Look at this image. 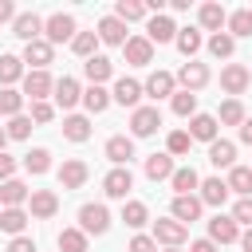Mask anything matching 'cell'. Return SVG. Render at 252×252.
Returning a JSON list of instances; mask_svg holds the SVG:
<instances>
[{
	"mask_svg": "<svg viewBox=\"0 0 252 252\" xmlns=\"http://www.w3.org/2000/svg\"><path fill=\"white\" fill-rule=\"evenodd\" d=\"M248 83H252V75H248V67L244 63H228L224 71H220V87L236 98V94H244L248 91Z\"/></svg>",
	"mask_w": 252,
	"mask_h": 252,
	"instance_id": "14",
	"label": "cell"
},
{
	"mask_svg": "<svg viewBox=\"0 0 252 252\" xmlns=\"http://www.w3.org/2000/svg\"><path fill=\"white\" fill-rule=\"evenodd\" d=\"M189 138L193 142H217V118L213 114H193L189 118Z\"/></svg>",
	"mask_w": 252,
	"mask_h": 252,
	"instance_id": "28",
	"label": "cell"
},
{
	"mask_svg": "<svg viewBox=\"0 0 252 252\" xmlns=\"http://www.w3.org/2000/svg\"><path fill=\"white\" fill-rule=\"evenodd\" d=\"M94 35H98V43H110V47H122V43L130 39V35H126V24H122L118 16H102Z\"/></svg>",
	"mask_w": 252,
	"mask_h": 252,
	"instance_id": "17",
	"label": "cell"
},
{
	"mask_svg": "<svg viewBox=\"0 0 252 252\" xmlns=\"http://www.w3.org/2000/svg\"><path fill=\"white\" fill-rule=\"evenodd\" d=\"M201 209H205V205H201V197H197V193H189V197H173V205H169L173 220H181L185 228H189V224L201 217Z\"/></svg>",
	"mask_w": 252,
	"mask_h": 252,
	"instance_id": "19",
	"label": "cell"
},
{
	"mask_svg": "<svg viewBox=\"0 0 252 252\" xmlns=\"http://www.w3.org/2000/svg\"><path fill=\"white\" fill-rule=\"evenodd\" d=\"M185 240H189V228H185L181 220H173V217H165V220H154V244L181 248Z\"/></svg>",
	"mask_w": 252,
	"mask_h": 252,
	"instance_id": "3",
	"label": "cell"
},
{
	"mask_svg": "<svg viewBox=\"0 0 252 252\" xmlns=\"http://www.w3.org/2000/svg\"><path fill=\"white\" fill-rule=\"evenodd\" d=\"M236 134H240V142H244V146H252V118H244V122L236 126Z\"/></svg>",
	"mask_w": 252,
	"mask_h": 252,
	"instance_id": "54",
	"label": "cell"
},
{
	"mask_svg": "<svg viewBox=\"0 0 252 252\" xmlns=\"http://www.w3.org/2000/svg\"><path fill=\"white\" fill-rule=\"evenodd\" d=\"M114 16H118L122 24H134V20H150V12H146V0H118V4H114Z\"/></svg>",
	"mask_w": 252,
	"mask_h": 252,
	"instance_id": "35",
	"label": "cell"
},
{
	"mask_svg": "<svg viewBox=\"0 0 252 252\" xmlns=\"http://www.w3.org/2000/svg\"><path fill=\"white\" fill-rule=\"evenodd\" d=\"M173 43H177V51H181L185 59H193V55L201 51V32H197V28H177V39H173Z\"/></svg>",
	"mask_w": 252,
	"mask_h": 252,
	"instance_id": "37",
	"label": "cell"
},
{
	"mask_svg": "<svg viewBox=\"0 0 252 252\" xmlns=\"http://www.w3.org/2000/svg\"><path fill=\"white\" fill-rule=\"evenodd\" d=\"M173 169H177V165H173L169 154H150V158H146V177H150V181H169Z\"/></svg>",
	"mask_w": 252,
	"mask_h": 252,
	"instance_id": "29",
	"label": "cell"
},
{
	"mask_svg": "<svg viewBox=\"0 0 252 252\" xmlns=\"http://www.w3.org/2000/svg\"><path fill=\"white\" fill-rule=\"evenodd\" d=\"M158 126H161V110H158V106H138V110H130V134H134V138H150V134H158Z\"/></svg>",
	"mask_w": 252,
	"mask_h": 252,
	"instance_id": "4",
	"label": "cell"
},
{
	"mask_svg": "<svg viewBox=\"0 0 252 252\" xmlns=\"http://www.w3.org/2000/svg\"><path fill=\"white\" fill-rule=\"evenodd\" d=\"M126 252H158V244H154V236H142V232H138V236L126 244Z\"/></svg>",
	"mask_w": 252,
	"mask_h": 252,
	"instance_id": "50",
	"label": "cell"
},
{
	"mask_svg": "<svg viewBox=\"0 0 252 252\" xmlns=\"http://www.w3.org/2000/svg\"><path fill=\"white\" fill-rule=\"evenodd\" d=\"M87 177H91V165L79 161V158H67V161L59 165V185H63V189H83Z\"/></svg>",
	"mask_w": 252,
	"mask_h": 252,
	"instance_id": "9",
	"label": "cell"
},
{
	"mask_svg": "<svg viewBox=\"0 0 252 252\" xmlns=\"http://www.w3.org/2000/svg\"><path fill=\"white\" fill-rule=\"evenodd\" d=\"M8 252H35V240H32V236H12Z\"/></svg>",
	"mask_w": 252,
	"mask_h": 252,
	"instance_id": "51",
	"label": "cell"
},
{
	"mask_svg": "<svg viewBox=\"0 0 252 252\" xmlns=\"http://www.w3.org/2000/svg\"><path fill=\"white\" fill-rule=\"evenodd\" d=\"M28 209H0V228L8 232V236H24V228H28Z\"/></svg>",
	"mask_w": 252,
	"mask_h": 252,
	"instance_id": "31",
	"label": "cell"
},
{
	"mask_svg": "<svg viewBox=\"0 0 252 252\" xmlns=\"http://www.w3.org/2000/svg\"><path fill=\"white\" fill-rule=\"evenodd\" d=\"M189 146H193L189 130H173V134L165 138V154H169V158H181V154H189Z\"/></svg>",
	"mask_w": 252,
	"mask_h": 252,
	"instance_id": "46",
	"label": "cell"
},
{
	"mask_svg": "<svg viewBox=\"0 0 252 252\" xmlns=\"http://www.w3.org/2000/svg\"><path fill=\"white\" fill-rule=\"evenodd\" d=\"M94 47H98V35H94V32H75V39H71V51H75V55L91 59Z\"/></svg>",
	"mask_w": 252,
	"mask_h": 252,
	"instance_id": "45",
	"label": "cell"
},
{
	"mask_svg": "<svg viewBox=\"0 0 252 252\" xmlns=\"http://www.w3.org/2000/svg\"><path fill=\"white\" fill-rule=\"evenodd\" d=\"M169 106H173L177 118H193V114H197V94H189V91H173Z\"/></svg>",
	"mask_w": 252,
	"mask_h": 252,
	"instance_id": "42",
	"label": "cell"
},
{
	"mask_svg": "<svg viewBox=\"0 0 252 252\" xmlns=\"http://www.w3.org/2000/svg\"><path fill=\"white\" fill-rule=\"evenodd\" d=\"M248 169H252V165H248Z\"/></svg>",
	"mask_w": 252,
	"mask_h": 252,
	"instance_id": "60",
	"label": "cell"
},
{
	"mask_svg": "<svg viewBox=\"0 0 252 252\" xmlns=\"http://www.w3.org/2000/svg\"><path fill=\"white\" fill-rule=\"evenodd\" d=\"M75 16L71 12H55V16H47L43 20V39L55 47V43H67V39H75Z\"/></svg>",
	"mask_w": 252,
	"mask_h": 252,
	"instance_id": "2",
	"label": "cell"
},
{
	"mask_svg": "<svg viewBox=\"0 0 252 252\" xmlns=\"http://www.w3.org/2000/svg\"><path fill=\"white\" fill-rule=\"evenodd\" d=\"M12 173H16V158L0 154V185H4V181H12Z\"/></svg>",
	"mask_w": 252,
	"mask_h": 252,
	"instance_id": "52",
	"label": "cell"
},
{
	"mask_svg": "<svg viewBox=\"0 0 252 252\" xmlns=\"http://www.w3.org/2000/svg\"><path fill=\"white\" fill-rule=\"evenodd\" d=\"M236 224H244V228H252V197H240L236 205H232V213H228Z\"/></svg>",
	"mask_w": 252,
	"mask_h": 252,
	"instance_id": "48",
	"label": "cell"
},
{
	"mask_svg": "<svg viewBox=\"0 0 252 252\" xmlns=\"http://www.w3.org/2000/svg\"><path fill=\"white\" fill-rule=\"evenodd\" d=\"M24 79V59L20 55H0V87H16Z\"/></svg>",
	"mask_w": 252,
	"mask_h": 252,
	"instance_id": "34",
	"label": "cell"
},
{
	"mask_svg": "<svg viewBox=\"0 0 252 252\" xmlns=\"http://www.w3.org/2000/svg\"><path fill=\"white\" fill-rule=\"evenodd\" d=\"M55 244H59V252H87V232L83 228H63Z\"/></svg>",
	"mask_w": 252,
	"mask_h": 252,
	"instance_id": "41",
	"label": "cell"
},
{
	"mask_svg": "<svg viewBox=\"0 0 252 252\" xmlns=\"http://www.w3.org/2000/svg\"><path fill=\"white\" fill-rule=\"evenodd\" d=\"M102 189H106V197L126 201V193L134 189V173H130V165H114V169L102 177Z\"/></svg>",
	"mask_w": 252,
	"mask_h": 252,
	"instance_id": "7",
	"label": "cell"
},
{
	"mask_svg": "<svg viewBox=\"0 0 252 252\" xmlns=\"http://www.w3.org/2000/svg\"><path fill=\"white\" fill-rule=\"evenodd\" d=\"M83 106H87L91 114H102V110L110 106V91H106V87H87V91H83Z\"/></svg>",
	"mask_w": 252,
	"mask_h": 252,
	"instance_id": "39",
	"label": "cell"
},
{
	"mask_svg": "<svg viewBox=\"0 0 252 252\" xmlns=\"http://www.w3.org/2000/svg\"><path fill=\"white\" fill-rule=\"evenodd\" d=\"M224 185H228V193H236V197H252V169H248V165H232L228 177H224Z\"/></svg>",
	"mask_w": 252,
	"mask_h": 252,
	"instance_id": "30",
	"label": "cell"
},
{
	"mask_svg": "<svg viewBox=\"0 0 252 252\" xmlns=\"http://www.w3.org/2000/svg\"><path fill=\"white\" fill-rule=\"evenodd\" d=\"M59 213V197H55V189H32V197H28V217H35V220H51Z\"/></svg>",
	"mask_w": 252,
	"mask_h": 252,
	"instance_id": "5",
	"label": "cell"
},
{
	"mask_svg": "<svg viewBox=\"0 0 252 252\" xmlns=\"http://www.w3.org/2000/svg\"><path fill=\"white\" fill-rule=\"evenodd\" d=\"M122 220H126L130 228H142V224H150V209H146L142 201H126V205H122Z\"/></svg>",
	"mask_w": 252,
	"mask_h": 252,
	"instance_id": "43",
	"label": "cell"
},
{
	"mask_svg": "<svg viewBox=\"0 0 252 252\" xmlns=\"http://www.w3.org/2000/svg\"><path fill=\"white\" fill-rule=\"evenodd\" d=\"M110 102H122V106H130V110H138L142 106V83L138 79H118L114 83V91H110Z\"/></svg>",
	"mask_w": 252,
	"mask_h": 252,
	"instance_id": "15",
	"label": "cell"
},
{
	"mask_svg": "<svg viewBox=\"0 0 252 252\" xmlns=\"http://www.w3.org/2000/svg\"><path fill=\"white\" fill-rule=\"evenodd\" d=\"M24 63H32V71H47V63L55 59V47L47 43V39H32V43H24V55H20Z\"/></svg>",
	"mask_w": 252,
	"mask_h": 252,
	"instance_id": "12",
	"label": "cell"
},
{
	"mask_svg": "<svg viewBox=\"0 0 252 252\" xmlns=\"http://www.w3.org/2000/svg\"><path fill=\"white\" fill-rule=\"evenodd\" d=\"M55 102L63 106V110H71L75 102H83V87H79V79H71V75H63V79H55Z\"/></svg>",
	"mask_w": 252,
	"mask_h": 252,
	"instance_id": "21",
	"label": "cell"
},
{
	"mask_svg": "<svg viewBox=\"0 0 252 252\" xmlns=\"http://www.w3.org/2000/svg\"><path fill=\"white\" fill-rule=\"evenodd\" d=\"M28 197H32V189H28L20 177H12V181L0 185V209H24Z\"/></svg>",
	"mask_w": 252,
	"mask_h": 252,
	"instance_id": "20",
	"label": "cell"
},
{
	"mask_svg": "<svg viewBox=\"0 0 252 252\" xmlns=\"http://www.w3.org/2000/svg\"><path fill=\"white\" fill-rule=\"evenodd\" d=\"M8 20H16V4L12 0H0V24H8Z\"/></svg>",
	"mask_w": 252,
	"mask_h": 252,
	"instance_id": "53",
	"label": "cell"
},
{
	"mask_svg": "<svg viewBox=\"0 0 252 252\" xmlns=\"http://www.w3.org/2000/svg\"><path fill=\"white\" fill-rule=\"evenodd\" d=\"M83 75L91 79V87H102V83L114 75V63H110L106 55H91V59L83 63Z\"/></svg>",
	"mask_w": 252,
	"mask_h": 252,
	"instance_id": "22",
	"label": "cell"
},
{
	"mask_svg": "<svg viewBox=\"0 0 252 252\" xmlns=\"http://www.w3.org/2000/svg\"><path fill=\"white\" fill-rule=\"evenodd\" d=\"M79 228H83L87 236H102V232L110 228V209L98 205V201H87V205L79 209Z\"/></svg>",
	"mask_w": 252,
	"mask_h": 252,
	"instance_id": "1",
	"label": "cell"
},
{
	"mask_svg": "<svg viewBox=\"0 0 252 252\" xmlns=\"http://www.w3.org/2000/svg\"><path fill=\"white\" fill-rule=\"evenodd\" d=\"M169 185H173V197H189V193L201 185V177H197V169H193V165H177V169H173V177H169Z\"/></svg>",
	"mask_w": 252,
	"mask_h": 252,
	"instance_id": "25",
	"label": "cell"
},
{
	"mask_svg": "<svg viewBox=\"0 0 252 252\" xmlns=\"http://www.w3.org/2000/svg\"><path fill=\"white\" fill-rule=\"evenodd\" d=\"M146 39H150V43H173V39H177V24H173L165 12H161V16H150V20H146Z\"/></svg>",
	"mask_w": 252,
	"mask_h": 252,
	"instance_id": "11",
	"label": "cell"
},
{
	"mask_svg": "<svg viewBox=\"0 0 252 252\" xmlns=\"http://www.w3.org/2000/svg\"><path fill=\"white\" fill-rule=\"evenodd\" d=\"M189 252H217V244L205 236V240H193V244H189Z\"/></svg>",
	"mask_w": 252,
	"mask_h": 252,
	"instance_id": "55",
	"label": "cell"
},
{
	"mask_svg": "<svg viewBox=\"0 0 252 252\" xmlns=\"http://www.w3.org/2000/svg\"><path fill=\"white\" fill-rule=\"evenodd\" d=\"M55 91V79L47 71H24V98L32 102H47V94Z\"/></svg>",
	"mask_w": 252,
	"mask_h": 252,
	"instance_id": "6",
	"label": "cell"
},
{
	"mask_svg": "<svg viewBox=\"0 0 252 252\" xmlns=\"http://www.w3.org/2000/svg\"><path fill=\"white\" fill-rule=\"evenodd\" d=\"M55 118V106L51 102H32V122L35 126H43V122H51Z\"/></svg>",
	"mask_w": 252,
	"mask_h": 252,
	"instance_id": "49",
	"label": "cell"
},
{
	"mask_svg": "<svg viewBox=\"0 0 252 252\" xmlns=\"http://www.w3.org/2000/svg\"><path fill=\"white\" fill-rule=\"evenodd\" d=\"M173 83H181V91L197 94V91H201V87L209 83V67H205V63H193V59H189V63H181V71L173 75Z\"/></svg>",
	"mask_w": 252,
	"mask_h": 252,
	"instance_id": "8",
	"label": "cell"
},
{
	"mask_svg": "<svg viewBox=\"0 0 252 252\" xmlns=\"http://www.w3.org/2000/svg\"><path fill=\"white\" fill-rule=\"evenodd\" d=\"M24 110V91H16V87H0V114L4 118H16Z\"/></svg>",
	"mask_w": 252,
	"mask_h": 252,
	"instance_id": "38",
	"label": "cell"
},
{
	"mask_svg": "<svg viewBox=\"0 0 252 252\" xmlns=\"http://www.w3.org/2000/svg\"><path fill=\"white\" fill-rule=\"evenodd\" d=\"M240 244H244V252H252V228H244V232H240Z\"/></svg>",
	"mask_w": 252,
	"mask_h": 252,
	"instance_id": "56",
	"label": "cell"
},
{
	"mask_svg": "<svg viewBox=\"0 0 252 252\" xmlns=\"http://www.w3.org/2000/svg\"><path fill=\"white\" fill-rule=\"evenodd\" d=\"M63 138H67V142H87V138H91V118L67 114V118H63Z\"/></svg>",
	"mask_w": 252,
	"mask_h": 252,
	"instance_id": "33",
	"label": "cell"
},
{
	"mask_svg": "<svg viewBox=\"0 0 252 252\" xmlns=\"http://www.w3.org/2000/svg\"><path fill=\"white\" fill-rule=\"evenodd\" d=\"M24 169H28V173H47V169H51V150H43V146L28 150V154H24Z\"/></svg>",
	"mask_w": 252,
	"mask_h": 252,
	"instance_id": "40",
	"label": "cell"
},
{
	"mask_svg": "<svg viewBox=\"0 0 252 252\" xmlns=\"http://www.w3.org/2000/svg\"><path fill=\"white\" fill-rule=\"evenodd\" d=\"M236 51V39L228 35V32H217V35H209V55H217V59H228Z\"/></svg>",
	"mask_w": 252,
	"mask_h": 252,
	"instance_id": "44",
	"label": "cell"
},
{
	"mask_svg": "<svg viewBox=\"0 0 252 252\" xmlns=\"http://www.w3.org/2000/svg\"><path fill=\"white\" fill-rule=\"evenodd\" d=\"M224 32H228L232 39H240V35H252V8H236V12H228V20H224Z\"/></svg>",
	"mask_w": 252,
	"mask_h": 252,
	"instance_id": "32",
	"label": "cell"
},
{
	"mask_svg": "<svg viewBox=\"0 0 252 252\" xmlns=\"http://www.w3.org/2000/svg\"><path fill=\"white\" fill-rule=\"evenodd\" d=\"M4 142H8V134H4V126H0V154H4Z\"/></svg>",
	"mask_w": 252,
	"mask_h": 252,
	"instance_id": "57",
	"label": "cell"
},
{
	"mask_svg": "<svg viewBox=\"0 0 252 252\" xmlns=\"http://www.w3.org/2000/svg\"><path fill=\"white\" fill-rule=\"evenodd\" d=\"M213 118H217V126H220V122H224V126H240L248 114H244V102H240V98H228V102H220V110H217Z\"/></svg>",
	"mask_w": 252,
	"mask_h": 252,
	"instance_id": "36",
	"label": "cell"
},
{
	"mask_svg": "<svg viewBox=\"0 0 252 252\" xmlns=\"http://www.w3.org/2000/svg\"><path fill=\"white\" fill-rule=\"evenodd\" d=\"M197 189H201V193H197V197H201V205H213V209H217V205H224V201H228V185H224L220 177H205Z\"/></svg>",
	"mask_w": 252,
	"mask_h": 252,
	"instance_id": "26",
	"label": "cell"
},
{
	"mask_svg": "<svg viewBox=\"0 0 252 252\" xmlns=\"http://www.w3.org/2000/svg\"><path fill=\"white\" fill-rule=\"evenodd\" d=\"M122 55H126V63L146 67V63H154V43H150L146 35H130V39L122 43Z\"/></svg>",
	"mask_w": 252,
	"mask_h": 252,
	"instance_id": "13",
	"label": "cell"
},
{
	"mask_svg": "<svg viewBox=\"0 0 252 252\" xmlns=\"http://www.w3.org/2000/svg\"><path fill=\"white\" fill-rule=\"evenodd\" d=\"M248 75H252V67H248Z\"/></svg>",
	"mask_w": 252,
	"mask_h": 252,
	"instance_id": "59",
	"label": "cell"
},
{
	"mask_svg": "<svg viewBox=\"0 0 252 252\" xmlns=\"http://www.w3.org/2000/svg\"><path fill=\"white\" fill-rule=\"evenodd\" d=\"M12 35H20L24 43L43 39V20H39L35 12H16V20H12Z\"/></svg>",
	"mask_w": 252,
	"mask_h": 252,
	"instance_id": "10",
	"label": "cell"
},
{
	"mask_svg": "<svg viewBox=\"0 0 252 252\" xmlns=\"http://www.w3.org/2000/svg\"><path fill=\"white\" fill-rule=\"evenodd\" d=\"M209 240H213V244H232V240H240V224H236L232 217L217 213V217L209 220Z\"/></svg>",
	"mask_w": 252,
	"mask_h": 252,
	"instance_id": "16",
	"label": "cell"
},
{
	"mask_svg": "<svg viewBox=\"0 0 252 252\" xmlns=\"http://www.w3.org/2000/svg\"><path fill=\"white\" fill-rule=\"evenodd\" d=\"M197 20H201V28H205V32H213V35H217V32L224 28L228 12H224L220 4H213V0H209V4H201V8H197Z\"/></svg>",
	"mask_w": 252,
	"mask_h": 252,
	"instance_id": "27",
	"label": "cell"
},
{
	"mask_svg": "<svg viewBox=\"0 0 252 252\" xmlns=\"http://www.w3.org/2000/svg\"><path fill=\"white\" fill-rule=\"evenodd\" d=\"M165 252H181V248H165Z\"/></svg>",
	"mask_w": 252,
	"mask_h": 252,
	"instance_id": "58",
	"label": "cell"
},
{
	"mask_svg": "<svg viewBox=\"0 0 252 252\" xmlns=\"http://www.w3.org/2000/svg\"><path fill=\"white\" fill-rule=\"evenodd\" d=\"M209 161H213L217 169H232V165H236V146H232L228 138L209 142Z\"/></svg>",
	"mask_w": 252,
	"mask_h": 252,
	"instance_id": "24",
	"label": "cell"
},
{
	"mask_svg": "<svg viewBox=\"0 0 252 252\" xmlns=\"http://www.w3.org/2000/svg\"><path fill=\"white\" fill-rule=\"evenodd\" d=\"M106 158H110L114 165H130V158H134V138H126V134L106 138Z\"/></svg>",
	"mask_w": 252,
	"mask_h": 252,
	"instance_id": "23",
	"label": "cell"
},
{
	"mask_svg": "<svg viewBox=\"0 0 252 252\" xmlns=\"http://www.w3.org/2000/svg\"><path fill=\"white\" fill-rule=\"evenodd\" d=\"M4 134H8L12 142H24V138L32 134V118H28V114H16V118H8V126H4Z\"/></svg>",
	"mask_w": 252,
	"mask_h": 252,
	"instance_id": "47",
	"label": "cell"
},
{
	"mask_svg": "<svg viewBox=\"0 0 252 252\" xmlns=\"http://www.w3.org/2000/svg\"><path fill=\"white\" fill-rule=\"evenodd\" d=\"M173 91H177V83H173L169 71H154V75L142 83V94H150L154 102H158V98H173Z\"/></svg>",
	"mask_w": 252,
	"mask_h": 252,
	"instance_id": "18",
	"label": "cell"
}]
</instances>
